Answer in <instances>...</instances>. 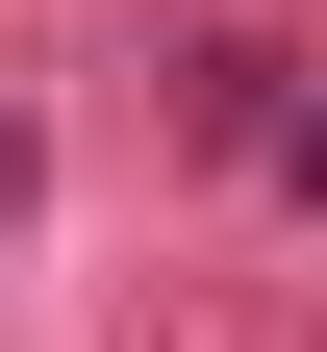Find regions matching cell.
Returning <instances> with one entry per match:
<instances>
[{
	"label": "cell",
	"instance_id": "obj_1",
	"mask_svg": "<svg viewBox=\"0 0 327 352\" xmlns=\"http://www.w3.org/2000/svg\"><path fill=\"white\" fill-rule=\"evenodd\" d=\"M252 151H277V176H302V201H327V101H252Z\"/></svg>",
	"mask_w": 327,
	"mask_h": 352
},
{
	"label": "cell",
	"instance_id": "obj_2",
	"mask_svg": "<svg viewBox=\"0 0 327 352\" xmlns=\"http://www.w3.org/2000/svg\"><path fill=\"white\" fill-rule=\"evenodd\" d=\"M25 176H51V151H25V101H0V227H25Z\"/></svg>",
	"mask_w": 327,
	"mask_h": 352
}]
</instances>
